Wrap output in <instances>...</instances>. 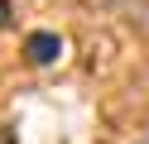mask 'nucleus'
<instances>
[{
    "instance_id": "obj_2",
    "label": "nucleus",
    "mask_w": 149,
    "mask_h": 144,
    "mask_svg": "<svg viewBox=\"0 0 149 144\" xmlns=\"http://www.w3.org/2000/svg\"><path fill=\"white\" fill-rule=\"evenodd\" d=\"M10 15H15V5H10V0H0V29H10Z\"/></svg>"
},
{
    "instance_id": "obj_1",
    "label": "nucleus",
    "mask_w": 149,
    "mask_h": 144,
    "mask_svg": "<svg viewBox=\"0 0 149 144\" xmlns=\"http://www.w3.org/2000/svg\"><path fill=\"white\" fill-rule=\"evenodd\" d=\"M58 53H63V38H58V34H48V29H39V34H29V38H24V58H29L34 67L58 63Z\"/></svg>"
},
{
    "instance_id": "obj_3",
    "label": "nucleus",
    "mask_w": 149,
    "mask_h": 144,
    "mask_svg": "<svg viewBox=\"0 0 149 144\" xmlns=\"http://www.w3.org/2000/svg\"><path fill=\"white\" fill-rule=\"evenodd\" d=\"M0 144H15V139H10V130H5V125H0Z\"/></svg>"
},
{
    "instance_id": "obj_4",
    "label": "nucleus",
    "mask_w": 149,
    "mask_h": 144,
    "mask_svg": "<svg viewBox=\"0 0 149 144\" xmlns=\"http://www.w3.org/2000/svg\"><path fill=\"white\" fill-rule=\"evenodd\" d=\"M144 144H149V139H144Z\"/></svg>"
}]
</instances>
